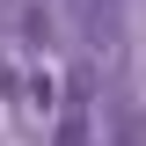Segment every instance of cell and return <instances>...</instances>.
Returning <instances> with one entry per match:
<instances>
[{
  "instance_id": "6da1fadb",
  "label": "cell",
  "mask_w": 146,
  "mask_h": 146,
  "mask_svg": "<svg viewBox=\"0 0 146 146\" xmlns=\"http://www.w3.org/2000/svg\"><path fill=\"white\" fill-rule=\"evenodd\" d=\"M80 29H88L95 51L117 58V44H124V15H117V0H80Z\"/></svg>"
},
{
  "instance_id": "7a4b0ae2",
  "label": "cell",
  "mask_w": 146,
  "mask_h": 146,
  "mask_svg": "<svg viewBox=\"0 0 146 146\" xmlns=\"http://www.w3.org/2000/svg\"><path fill=\"white\" fill-rule=\"evenodd\" d=\"M102 124H110V146H146V110L131 102L124 88L102 102Z\"/></svg>"
}]
</instances>
